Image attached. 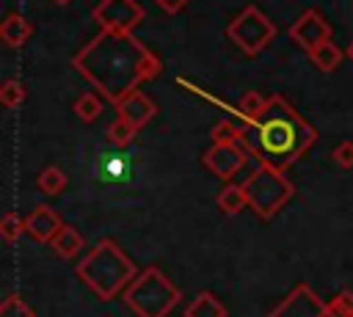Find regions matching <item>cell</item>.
Here are the masks:
<instances>
[{"mask_svg":"<svg viewBox=\"0 0 353 317\" xmlns=\"http://www.w3.org/2000/svg\"><path fill=\"white\" fill-rule=\"evenodd\" d=\"M215 204H218V209H221L223 215H237V212H240L243 207H248L243 185H226V187H223V190L218 193Z\"/></svg>","mask_w":353,"mask_h":317,"instance_id":"obj_17","label":"cell"},{"mask_svg":"<svg viewBox=\"0 0 353 317\" xmlns=\"http://www.w3.org/2000/svg\"><path fill=\"white\" fill-rule=\"evenodd\" d=\"M74 72L113 105L163 72L160 58L132 33L99 30L72 58Z\"/></svg>","mask_w":353,"mask_h":317,"instance_id":"obj_1","label":"cell"},{"mask_svg":"<svg viewBox=\"0 0 353 317\" xmlns=\"http://www.w3.org/2000/svg\"><path fill=\"white\" fill-rule=\"evenodd\" d=\"M116 113L141 130V127H146V124L157 116V105H154V99H152L149 94L132 91V94H127L124 99L116 102Z\"/></svg>","mask_w":353,"mask_h":317,"instance_id":"obj_11","label":"cell"},{"mask_svg":"<svg viewBox=\"0 0 353 317\" xmlns=\"http://www.w3.org/2000/svg\"><path fill=\"white\" fill-rule=\"evenodd\" d=\"M345 55H347V58H350V61H353V39H350V44H347V47H345Z\"/></svg>","mask_w":353,"mask_h":317,"instance_id":"obj_29","label":"cell"},{"mask_svg":"<svg viewBox=\"0 0 353 317\" xmlns=\"http://www.w3.org/2000/svg\"><path fill=\"white\" fill-rule=\"evenodd\" d=\"M226 36L243 50V55L254 58L259 55L273 39H276V25L268 19L256 6H245L226 28Z\"/></svg>","mask_w":353,"mask_h":317,"instance_id":"obj_6","label":"cell"},{"mask_svg":"<svg viewBox=\"0 0 353 317\" xmlns=\"http://www.w3.org/2000/svg\"><path fill=\"white\" fill-rule=\"evenodd\" d=\"M55 6H66V3H72V0H52Z\"/></svg>","mask_w":353,"mask_h":317,"instance_id":"obj_30","label":"cell"},{"mask_svg":"<svg viewBox=\"0 0 353 317\" xmlns=\"http://www.w3.org/2000/svg\"><path fill=\"white\" fill-rule=\"evenodd\" d=\"M328 303L320 300V295L309 284H295L287 298L265 317H323Z\"/></svg>","mask_w":353,"mask_h":317,"instance_id":"obj_8","label":"cell"},{"mask_svg":"<svg viewBox=\"0 0 353 317\" xmlns=\"http://www.w3.org/2000/svg\"><path fill=\"white\" fill-rule=\"evenodd\" d=\"M331 36H334L331 25H328L314 8H306V11L290 25V39L298 41L306 52L314 50V47H320V44H325V41H331Z\"/></svg>","mask_w":353,"mask_h":317,"instance_id":"obj_9","label":"cell"},{"mask_svg":"<svg viewBox=\"0 0 353 317\" xmlns=\"http://www.w3.org/2000/svg\"><path fill=\"white\" fill-rule=\"evenodd\" d=\"M323 317H336V314H334L331 309H325V314H323Z\"/></svg>","mask_w":353,"mask_h":317,"instance_id":"obj_31","label":"cell"},{"mask_svg":"<svg viewBox=\"0 0 353 317\" xmlns=\"http://www.w3.org/2000/svg\"><path fill=\"white\" fill-rule=\"evenodd\" d=\"M36 185H39L41 193H47V196H58V193L66 187V174H63L58 165H47V168L36 176Z\"/></svg>","mask_w":353,"mask_h":317,"instance_id":"obj_18","label":"cell"},{"mask_svg":"<svg viewBox=\"0 0 353 317\" xmlns=\"http://www.w3.org/2000/svg\"><path fill=\"white\" fill-rule=\"evenodd\" d=\"M121 298L127 309H132L138 317H168L176 309L182 292L171 284V278L160 267L149 265L138 270V276L127 284Z\"/></svg>","mask_w":353,"mask_h":317,"instance_id":"obj_4","label":"cell"},{"mask_svg":"<svg viewBox=\"0 0 353 317\" xmlns=\"http://www.w3.org/2000/svg\"><path fill=\"white\" fill-rule=\"evenodd\" d=\"M210 138H212V143H237V138H240V127H234L229 119H223V121H218V124L212 127Z\"/></svg>","mask_w":353,"mask_h":317,"instance_id":"obj_25","label":"cell"},{"mask_svg":"<svg viewBox=\"0 0 353 317\" xmlns=\"http://www.w3.org/2000/svg\"><path fill=\"white\" fill-rule=\"evenodd\" d=\"M265 105H268V96H265V94H259V91H248V94H243L237 113H240L243 121H248V119L259 116V113L265 110Z\"/></svg>","mask_w":353,"mask_h":317,"instance_id":"obj_21","label":"cell"},{"mask_svg":"<svg viewBox=\"0 0 353 317\" xmlns=\"http://www.w3.org/2000/svg\"><path fill=\"white\" fill-rule=\"evenodd\" d=\"M154 3H157V6H160L165 14H176V11H182V8H185L190 0H154Z\"/></svg>","mask_w":353,"mask_h":317,"instance_id":"obj_28","label":"cell"},{"mask_svg":"<svg viewBox=\"0 0 353 317\" xmlns=\"http://www.w3.org/2000/svg\"><path fill=\"white\" fill-rule=\"evenodd\" d=\"M245 124L248 127L240 130L237 146L248 154V160L279 171H287L317 141V130L281 94L268 96L265 110Z\"/></svg>","mask_w":353,"mask_h":317,"instance_id":"obj_2","label":"cell"},{"mask_svg":"<svg viewBox=\"0 0 353 317\" xmlns=\"http://www.w3.org/2000/svg\"><path fill=\"white\" fill-rule=\"evenodd\" d=\"M328 309L336 317H353V289H342L334 295V300H328Z\"/></svg>","mask_w":353,"mask_h":317,"instance_id":"obj_26","label":"cell"},{"mask_svg":"<svg viewBox=\"0 0 353 317\" xmlns=\"http://www.w3.org/2000/svg\"><path fill=\"white\" fill-rule=\"evenodd\" d=\"M77 278L99 298L110 300L127 289V284L138 276L135 262L121 251V245L110 237H102L77 265Z\"/></svg>","mask_w":353,"mask_h":317,"instance_id":"obj_3","label":"cell"},{"mask_svg":"<svg viewBox=\"0 0 353 317\" xmlns=\"http://www.w3.org/2000/svg\"><path fill=\"white\" fill-rule=\"evenodd\" d=\"M342 58H345V50H339L334 41H325V44L309 50V61H312L320 72H334V69L342 63Z\"/></svg>","mask_w":353,"mask_h":317,"instance_id":"obj_16","label":"cell"},{"mask_svg":"<svg viewBox=\"0 0 353 317\" xmlns=\"http://www.w3.org/2000/svg\"><path fill=\"white\" fill-rule=\"evenodd\" d=\"M135 132H138V127L130 124V121L121 119V116L108 127V138H110V143H116V146H127V143L135 138Z\"/></svg>","mask_w":353,"mask_h":317,"instance_id":"obj_22","label":"cell"},{"mask_svg":"<svg viewBox=\"0 0 353 317\" xmlns=\"http://www.w3.org/2000/svg\"><path fill=\"white\" fill-rule=\"evenodd\" d=\"M25 96H28V88H25V83L17 80V77H8V80L0 85V102H3L6 108H19V105L25 102Z\"/></svg>","mask_w":353,"mask_h":317,"instance_id":"obj_20","label":"cell"},{"mask_svg":"<svg viewBox=\"0 0 353 317\" xmlns=\"http://www.w3.org/2000/svg\"><path fill=\"white\" fill-rule=\"evenodd\" d=\"M243 190H245L248 207L265 221L273 218L295 196V185L287 179V174L265 163H256V168L243 182Z\"/></svg>","mask_w":353,"mask_h":317,"instance_id":"obj_5","label":"cell"},{"mask_svg":"<svg viewBox=\"0 0 353 317\" xmlns=\"http://www.w3.org/2000/svg\"><path fill=\"white\" fill-rule=\"evenodd\" d=\"M146 11L138 0H99L91 11V19L102 30H119V33H132L143 22Z\"/></svg>","mask_w":353,"mask_h":317,"instance_id":"obj_7","label":"cell"},{"mask_svg":"<svg viewBox=\"0 0 353 317\" xmlns=\"http://www.w3.org/2000/svg\"><path fill=\"white\" fill-rule=\"evenodd\" d=\"M331 157L342 165V168H353V141H339L331 152Z\"/></svg>","mask_w":353,"mask_h":317,"instance_id":"obj_27","label":"cell"},{"mask_svg":"<svg viewBox=\"0 0 353 317\" xmlns=\"http://www.w3.org/2000/svg\"><path fill=\"white\" fill-rule=\"evenodd\" d=\"M74 116L80 119V121H94L99 113H102V99H99V94H91V91H85V94H80L77 99H74Z\"/></svg>","mask_w":353,"mask_h":317,"instance_id":"obj_19","label":"cell"},{"mask_svg":"<svg viewBox=\"0 0 353 317\" xmlns=\"http://www.w3.org/2000/svg\"><path fill=\"white\" fill-rule=\"evenodd\" d=\"M30 36H33V25H30V19H28L25 14H19V11H11V14L3 19V25H0V39H3L8 47H14V50H19Z\"/></svg>","mask_w":353,"mask_h":317,"instance_id":"obj_13","label":"cell"},{"mask_svg":"<svg viewBox=\"0 0 353 317\" xmlns=\"http://www.w3.org/2000/svg\"><path fill=\"white\" fill-rule=\"evenodd\" d=\"M185 317H226V306L212 295V292H199L188 309H185Z\"/></svg>","mask_w":353,"mask_h":317,"instance_id":"obj_15","label":"cell"},{"mask_svg":"<svg viewBox=\"0 0 353 317\" xmlns=\"http://www.w3.org/2000/svg\"><path fill=\"white\" fill-rule=\"evenodd\" d=\"M201 163H204L218 179H232V176L248 163V154H245L237 143H212V146L201 154Z\"/></svg>","mask_w":353,"mask_h":317,"instance_id":"obj_10","label":"cell"},{"mask_svg":"<svg viewBox=\"0 0 353 317\" xmlns=\"http://www.w3.org/2000/svg\"><path fill=\"white\" fill-rule=\"evenodd\" d=\"M0 317H33V309H30L17 292H11V295L0 303Z\"/></svg>","mask_w":353,"mask_h":317,"instance_id":"obj_24","label":"cell"},{"mask_svg":"<svg viewBox=\"0 0 353 317\" xmlns=\"http://www.w3.org/2000/svg\"><path fill=\"white\" fill-rule=\"evenodd\" d=\"M22 232H25V221L17 212H6L3 221H0V237L6 243H17L22 237Z\"/></svg>","mask_w":353,"mask_h":317,"instance_id":"obj_23","label":"cell"},{"mask_svg":"<svg viewBox=\"0 0 353 317\" xmlns=\"http://www.w3.org/2000/svg\"><path fill=\"white\" fill-rule=\"evenodd\" d=\"M63 229V221L58 218V212L47 204L36 207L28 218H25V232L36 240V243H52V237Z\"/></svg>","mask_w":353,"mask_h":317,"instance_id":"obj_12","label":"cell"},{"mask_svg":"<svg viewBox=\"0 0 353 317\" xmlns=\"http://www.w3.org/2000/svg\"><path fill=\"white\" fill-rule=\"evenodd\" d=\"M52 251L61 256V259H74L80 251H83V245H85V240H83V234L74 229V226H69V223H63V229L52 237Z\"/></svg>","mask_w":353,"mask_h":317,"instance_id":"obj_14","label":"cell"}]
</instances>
